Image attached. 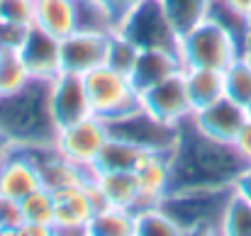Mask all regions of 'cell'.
Wrapping results in <instances>:
<instances>
[{
	"instance_id": "24",
	"label": "cell",
	"mask_w": 251,
	"mask_h": 236,
	"mask_svg": "<svg viewBox=\"0 0 251 236\" xmlns=\"http://www.w3.org/2000/svg\"><path fill=\"white\" fill-rule=\"evenodd\" d=\"M142 151H144L142 146H137L122 137L110 134V139L105 142L93 168H98V170H132L137 158L142 156Z\"/></svg>"
},
{
	"instance_id": "20",
	"label": "cell",
	"mask_w": 251,
	"mask_h": 236,
	"mask_svg": "<svg viewBox=\"0 0 251 236\" xmlns=\"http://www.w3.org/2000/svg\"><path fill=\"white\" fill-rule=\"evenodd\" d=\"M93 180L102 192L107 207L137 210L139 207V188L132 170H98L93 168Z\"/></svg>"
},
{
	"instance_id": "18",
	"label": "cell",
	"mask_w": 251,
	"mask_h": 236,
	"mask_svg": "<svg viewBox=\"0 0 251 236\" xmlns=\"http://www.w3.org/2000/svg\"><path fill=\"white\" fill-rule=\"evenodd\" d=\"M183 71L180 56L178 51H168V49H139V56L129 71V78L134 83V88L139 90V95L144 90H149L151 85L161 83L164 78Z\"/></svg>"
},
{
	"instance_id": "11",
	"label": "cell",
	"mask_w": 251,
	"mask_h": 236,
	"mask_svg": "<svg viewBox=\"0 0 251 236\" xmlns=\"http://www.w3.org/2000/svg\"><path fill=\"white\" fill-rule=\"evenodd\" d=\"M190 119L202 134H207L217 142H225V144H234L242 127L249 122V110L225 95V97L210 102L207 107L195 110L190 115Z\"/></svg>"
},
{
	"instance_id": "28",
	"label": "cell",
	"mask_w": 251,
	"mask_h": 236,
	"mask_svg": "<svg viewBox=\"0 0 251 236\" xmlns=\"http://www.w3.org/2000/svg\"><path fill=\"white\" fill-rule=\"evenodd\" d=\"M161 2L180 34L193 24H198L200 20H205L215 5V0H161Z\"/></svg>"
},
{
	"instance_id": "40",
	"label": "cell",
	"mask_w": 251,
	"mask_h": 236,
	"mask_svg": "<svg viewBox=\"0 0 251 236\" xmlns=\"http://www.w3.org/2000/svg\"><path fill=\"white\" fill-rule=\"evenodd\" d=\"M244 54L249 56V61H251V37H249V42H247V47H244Z\"/></svg>"
},
{
	"instance_id": "42",
	"label": "cell",
	"mask_w": 251,
	"mask_h": 236,
	"mask_svg": "<svg viewBox=\"0 0 251 236\" xmlns=\"http://www.w3.org/2000/svg\"><path fill=\"white\" fill-rule=\"evenodd\" d=\"M247 110H249V117H251V102H249V107H247Z\"/></svg>"
},
{
	"instance_id": "41",
	"label": "cell",
	"mask_w": 251,
	"mask_h": 236,
	"mask_svg": "<svg viewBox=\"0 0 251 236\" xmlns=\"http://www.w3.org/2000/svg\"><path fill=\"white\" fill-rule=\"evenodd\" d=\"M5 56H7V51H5V49L0 47V66H2V61H5Z\"/></svg>"
},
{
	"instance_id": "2",
	"label": "cell",
	"mask_w": 251,
	"mask_h": 236,
	"mask_svg": "<svg viewBox=\"0 0 251 236\" xmlns=\"http://www.w3.org/2000/svg\"><path fill=\"white\" fill-rule=\"evenodd\" d=\"M0 132L15 146H54L59 127L51 112V80L34 78L12 95H0Z\"/></svg>"
},
{
	"instance_id": "6",
	"label": "cell",
	"mask_w": 251,
	"mask_h": 236,
	"mask_svg": "<svg viewBox=\"0 0 251 236\" xmlns=\"http://www.w3.org/2000/svg\"><path fill=\"white\" fill-rule=\"evenodd\" d=\"M117 32L132 39L139 49H168L178 51V37L173 20L168 17L161 0H142L127 10L120 20Z\"/></svg>"
},
{
	"instance_id": "25",
	"label": "cell",
	"mask_w": 251,
	"mask_h": 236,
	"mask_svg": "<svg viewBox=\"0 0 251 236\" xmlns=\"http://www.w3.org/2000/svg\"><path fill=\"white\" fill-rule=\"evenodd\" d=\"M137 236H183L180 224L171 217L164 205L139 207L137 212Z\"/></svg>"
},
{
	"instance_id": "23",
	"label": "cell",
	"mask_w": 251,
	"mask_h": 236,
	"mask_svg": "<svg viewBox=\"0 0 251 236\" xmlns=\"http://www.w3.org/2000/svg\"><path fill=\"white\" fill-rule=\"evenodd\" d=\"M88 236H137L134 210H120V207L100 210L88 227Z\"/></svg>"
},
{
	"instance_id": "5",
	"label": "cell",
	"mask_w": 251,
	"mask_h": 236,
	"mask_svg": "<svg viewBox=\"0 0 251 236\" xmlns=\"http://www.w3.org/2000/svg\"><path fill=\"white\" fill-rule=\"evenodd\" d=\"M90 112L100 119L117 122L142 107V95L134 88L132 78L122 71H115L112 66H98L83 76Z\"/></svg>"
},
{
	"instance_id": "17",
	"label": "cell",
	"mask_w": 251,
	"mask_h": 236,
	"mask_svg": "<svg viewBox=\"0 0 251 236\" xmlns=\"http://www.w3.org/2000/svg\"><path fill=\"white\" fill-rule=\"evenodd\" d=\"M32 158L37 161L39 175H42V185L49 190H61L69 185H78L90 178L93 168H81L76 163H71L69 158H64L56 146H25Z\"/></svg>"
},
{
	"instance_id": "3",
	"label": "cell",
	"mask_w": 251,
	"mask_h": 236,
	"mask_svg": "<svg viewBox=\"0 0 251 236\" xmlns=\"http://www.w3.org/2000/svg\"><path fill=\"white\" fill-rule=\"evenodd\" d=\"M242 54H244L242 42L225 22H220L212 15H207L205 20H200L178 37V56L183 69L193 66V69L225 71Z\"/></svg>"
},
{
	"instance_id": "38",
	"label": "cell",
	"mask_w": 251,
	"mask_h": 236,
	"mask_svg": "<svg viewBox=\"0 0 251 236\" xmlns=\"http://www.w3.org/2000/svg\"><path fill=\"white\" fill-rule=\"evenodd\" d=\"M115 7H117V12H120V20H122V15L127 12V10H132L137 2H142V0H110Z\"/></svg>"
},
{
	"instance_id": "27",
	"label": "cell",
	"mask_w": 251,
	"mask_h": 236,
	"mask_svg": "<svg viewBox=\"0 0 251 236\" xmlns=\"http://www.w3.org/2000/svg\"><path fill=\"white\" fill-rule=\"evenodd\" d=\"M222 234L225 236H251V200H247L237 188L232 190L225 214H222Z\"/></svg>"
},
{
	"instance_id": "33",
	"label": "cell",
	"mask_w": 251,
	"mask_h": 236,
	"mask_svg": "<svg viewBox=\"0 0 251 236\" xmlns=\"http://www.w3.org/2000/svg\"><path fill=\"white\" fill-rule=\"evenodd\" d=\"M22 207L20 200L0 195V236H17V229L22 227Z\"/></svg>"
},
{
	"instance_id": "9",
	"label": "cell",
	"mask_w": 251,
	"mask_h": 236,
	"mask_svg": "<svg viewBox=\"0 0 251 236\" xmlns=\"http://www.w3.org/2000/svg\"><path fill=\"white\" fill-rule=\"evenodd\" d=\"M110 134L115 137H122L137 146H142L144 151H173L176 142H178V127H171L166 122L156 119L154 115H149L144 110V105L117 119V122H110Z\"/></svg>"
},
{
	"instance_id": "14",
	"label": "cell",
	"mask_w": 251,
	"mask_h": 236,
	"mask_svg": "<svg viewBox=\"0 0 251 236\" xmlns=\"http://www.w3.org/2000/svg\"><path fill=\"white\" fill-rule=\"evenodd\" d=\"M37 188H44L37 161L25 146H15L0 161V195L22 200Z\"/></svg>"
},
{
	"instance_id": "15",
	"label": "cell",
	"mask_w": 251,
	"mask_h": 236,
	"mask_svg": "<svg viewBox=\"0 0 251 236\" xmlns=\"http://www.w3.org/2000/svg\"><path fill=\"white\" fill-rule=\"evenodd\" d=\"M51 112L56 119V127L64 129L78 119L90 117V102L85 93L83 76L76 73H61L51 80Z\"/></svg>"
},
{
	"instance_id": "12",
	"label": "cell",
	"mask_w": 251,
	"mask_h": 236,
	"mask_svg": "<svg viewBox=\"0 0 251 236\" xmlns=\"http://www.w3.org/2000/svg\"><path fill=\"white\" fill-rule=\"evenodd\" d=\"M132 173H134V180L139 188V207L161 205L173 185L171 151H142Z\"/></svg>"
},
{
	"instance_id": "30",
	"label": "cell",
	"mask_w": 251,
	"mask_h": 236,
	"mask_svg": "<svg viewBox=\"0 0 251 236\" xmlns=\"http://www.w3.org/2000/svg\"><path fill=\"white\" fill-rule=\"evenodd\" d=\"M34 80L20 54H7L0 66V95H12Z\"/></svg>"
},
{
	"instance_id": "22",
	"label": "cell",
	"mask_w": 251,
	"mask_h": 236,
	"mask_svg": "<svg viewBox=\"0 0 251 236\" xmlns=\"http://www.w3.org/2000/svg\"><path fill=\"white\" fill-rule=\"evenodd\" d=\"M78 29L112 34L120 27V12L110 0H76Z\"/></svg>"
},
{
	"instance_id": "16",
	"label": "cell",
	"mask_w": 251,
	"mask_h": 236,
	"mask_svg": "<svg viewBox=\"0 0 251 236\" xmlns=\"http://www.w3.org/2000/svg\"><path fill=\"white\" fill-rule=\"evenodd\" d=\"M29 73L39 80H54L61 76V39L47 34L32 24V32L20 51Z\"/></svg>"
},
{
	"instance_id": "13",
	"label": "cell",
	"mask_w": 251,
	"mask_h": 236,
	"mask_svg": "<svg viewBox=\"0 0 251 236\" xmlns=\"http://www.w3.org/2000/svg\"><path fill=\"white\" fill-rule=\"evenodd\" d=\"M110 34L76 29L66 39H61V73L85 76L88 71L107 64Z\"/></svg>"
},
{
	"instance_id": "26",
	"label": "cell",
	"mask_w": 251,
	"mask_h": 236,
	"mask_svg": "<svg viewBox=\"0 0 251 236\" xmlns=\"http://www.w3.org/2000/svg\"><path fill=\"white\" fill-rule=\"evenodd\" d=\"M225 95L234 102L249 107L251 102V61L247 54L237 56L225 69Z\"/></svg>"
},
{
	"instance_id": "10",
	"label": "cell",
	"mask_w": 251,
	"mask_h": 236,
	"mask_svg": "<svg viewBox=\"0 0 251 236\" xmlns=\"http://www.w3.org/2000/svg\"><path fill=\"white\" fill-rule=\"evenodd\" d=\"M142 105L149 115H154L156 119L166 122L171 127H180L185 119H190L193 102L188 97L183 71H178V73L164 78L161 83L151 85L149 90H144L142 93Z\"/></svg>"
},
{
	"instance_id": "39",
	"label": "cell",
	"mask_w": 251,
	"mask_h": 236,
	"mask_svg": "<svg viewBox=\"0 0 251 236\" xmlns=\"http://www.w3.org/2000/svg\"><path fill=\"white\" fill-rule=\"evenodd\" d=\"M12 149H15V144H12V142H10V139H7V137L2 134V132H0V161L7 156V154H10Z\"/></svg>"
},
{
	"instance_id": "31",
	"label": "cell",
	"mask_w": 251,
	"mask_h": 236,
	"mask_svg": "<svg viewBox=\"0 0 251 236\" xmlns=\"http://www.w3.org/2000/svg\"><path fill=\"white\" fill-rule=\"evenodd\" d=\"M139 56V47L127 39L122 32H112L110 34V47H107V66H112L115 71H122L129 76L134 61Z\"/></svg>"
},
{
	"instance_id": "34",
	"label": "cell",
	"mask_w": 251,
	"mask_h": 236,
	"mask_svg": "<svg viewBox=\"0 0 251 236\" xmlns=\"http://www.w3.org/2000/svg\"><path fill=\"white\" fill-rule=\"evenodd\" d=\"M234 149H237L239 156L244 158V163L251 165V117H249V122L242 127L239 137L234 139Z\"/></svg>"
},
{
	"instance_id": "37",
	"label": "cell",
	"mask_w": 251,
	"mask_h": 236,
	"mask_svg": "<svg viewBox=\"0 0 251 236\" xmlns=\"http://www.w3.org/2000/svg\"><path fill=\"white\" fill-rule=\"evenodd\" d=\"M234 188H237V192H242L247 200H251V165H247V168L239 173V178L234 180Z\"/></svg>"
},
{
	"instance_id": "32",
	"label": "cell",
	"mask_w": 251,
	"mask_h": 236,
	"mask_svg": "<svg viewBox=\"0 0 251 236\" xmlns=\"http://www.w3.org/2000/svg\"><path fill=\"white\" fill-rule=\"evenodd\" d=\"M32 32V24H20V22H7L0 20V47L7 54H20L27 37Z\"/></svg>"
},
{
	"instance_id": "21",
	"label": "cell",
	"mask_w": 251,
	"mask_h": 236,
	"mask_svg": "<svg viewBox=\"0 0 251 236\" xmlns=\"http://www.w3.org/2000/svg\"><path fill=\"white\" fill-rule=\"evenodd\" d=\"M183 78L188 88V97L193 102V112L225 97V71L190 66V69H183Z\"/></svg>"
},
{
	"instance_id": "4",
	"label": "cell",
	"mask_w": 251,
	"mask_h": 236,
	"mask_svg": "<svg viewBox=\"0 0 251 236\" xmlns=\"http://www.w3.org/2000/svg\"><path fill=\"white\" fill-rule=\"evenodd\" d=\"M234 185L229 188H183L171 190L161 202L185 234H222V214Z\"/></svg>"
},
{
	"instance_id": "19",
	"label": "cell",
	"mask_w": 251,
	"mask_h": 236,
	"mask_svg": "<svg viewBox=\"0 0 251 236\" xmlns=\"http://www.w3.org/2000/svg\"><path fill=\"white\" fill-rule=\"evenodd\" d=\"M34 27L56 39H66L78 29L76 0H34Z\"/></svg>"
},
{
	"instance_id": "35",
	"label": "cell",
	"mask_w": 251,
	"mask_h": 236,
	"mask_svg": "<svg viewBox=\"0 0 251 236\" xmlns=\"http://www.w3.org/2000/svg\"><path fill=\"white\" fill-rule=\"evenodd\" d=\"M17 236H56L54 227L49 224H37V222H22L17 229Z\"/></svg>"
},
{
	"instance_id": "7",
	"label": "cell",
	"mask_w": 251,
	"mask_h": 236,
	"mask_svg": "<svg viewBox=\"0 0 251 236\" xmlns=\"http://www.w3.org/2000/svg\"><path fill=\"white\" fill-rule=\"evenodd\" d=\"M105 207H107V202H105L102 192L98 190V185L93 180V170H90V178L85 183L54 190V232L56 236H88V227H90L93 217Z\"/></svg>"
},
{
	"instance_id": "1",
	"label": "cell",
	"mask_w": 251,
	"mask_h": 236,
	"mask_svg": "<svg viewBox=\"0 0 251 236\" xmlns=\"http://www.w3.org/2000/svg\"><path fill=\"white\" fill-rule=\"evenodd\" d=\"M244 168L247 163L237 154L234 144H225L202 134L193 119H185L178 127V142L171 151V190L229 188Z\"/></svg>"
},
{
	"instance_id": "29",
	"label": "cell",
	"mask_w": 251,
	"mask_h": 236,
	"mask_svg": "<svg viewBox=\"0 0 251 236\" xmlns=\"http://www.w3.org/2000/svg\"><path fill=\"white\" fill-rule=\"evenodd\" d=\"M22 217L25 222H37V224H49L54 227V190L49 188H37L27 197L20 200Z\"/></svg>"
},
{
	"instance_id": "36",
	"label": "cell",
	"mask_w": 251,
	"mask_h": 236,
	"mask_svg": "<svg viewBox=\"0 0 251 236\" xmlns=\"http://www.w3.org/2000/svg\"><path fill=\"white\" fill-rule=\"evenodd\" d=\"M227 10H232L234 15H239L242 20L251 22V0H220Z\"/></svg>"
},
{
	"instance_id": "8",
	"label": "cell",
	"mask_w": 251,
	"mask_h": 236,
	"mask_svg": "<svg viewBox=\"0 0 251 236\" xmlns=\"http://www.w3.org/2000/svg\"><path fill=\"white\" fill-rule=\"evenodd\" d=\"M107 139H110V124L105 119L90 115L85 119H78V122L59 129L54 146L71 163H76L81 168H93Z\"/></svg>"
}]
</instances>
